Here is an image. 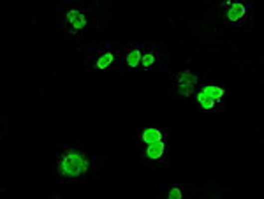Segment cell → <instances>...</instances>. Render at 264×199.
<instances>
[{
  "instance_id": "cell-8",
  "label": "cell",
  "mask_w": 264,
  "mask_h": 199,
  "mask_svg": "<svg viewBox=\"0 0 264 199\" xmlns=\"http://www.w3.org/2000/svg\"><path fill=\"white\" fill-rule=\"evenodd\" d=\"M141 62V51L138 48H132L129 49V53L125 55V64L129 69H136Z\"/></svg>"
},
{
  "instance_id": "cell-2",
  "label": "cell",
  "mask_w": 264,
  "mask_h": 199,
  "mask_svg": "<svg viewBox=\"0 0 264 199\" xmlns=\"http://www.w3.org/2000/svg\"><path fill=\"white\" fill-rule=\"evenodd\" d=\"M224 95H226V90H224L222 87L208 85V87H205L201 92H199V95H197V102H199V106H201L205 111H212L213 106H215L217 102L222 101Z\"/></svg>"
},
{
  "instance_id": "cell-11",
  "label": "cell",
  "mask_w": 264,
  "mask_h": 199,
  "mask_svg": "<svg viewBox=\"0 0 264 199\" xmlns=\"http://www.w3.org/2000/svg\"><path fill=\"white\" fill-rule=\"evenodd\" d=\"M180 198H183L182 189L175 187V189H171V191H169V199H180Z\"/></svg>"
},
{
  "instance_id": "cell-5",
  "label": "cell",
  "mask_w": 264,
  "mask_h": 199,
  "mask_svg": "<svg viewBox=\"0 0 264 199\" xmlns=\"http://www.w3.org/2000/svg\"><path fill=\"white\" fill-rule=\"evenodd\" d=\"M164 155H166V143H164V139L148 145V148H146V159L148 161H160Z\"/></svg>"
},
{
  "instance_id": "cell-4",
  "label": "cell",
  "mask_w": 264,
  "mask_h": 199,
  "mask_svg": "<svg viewBox=\"0 0 264 199\" xmlns=\"http://www.w3.org/2000/svg\"><path fill=\"white\" fill-rule=\"evenodd\" d=\"M65 23L69 25L72 32H79L86 26V16L79 9H71V11L65 14Z\"/></svg>"
},
{
  "instance_id": "cell-10",
  "label": "cell",
  "mask_w": 264,
  "mask_h": 199,
  "mask_svg": "<svg viewBox=\"0 0 264 199\" xmlns=\"http://www.w3.org/2000/svg\"><path fill=\"white\" fill-rule=\"evenodd\" d=\"M157 58H159V55L153 51H146L145 55H141V62H143V67L145 69H152V65L157 62Z\"/></svg>"
},
{
  "instance_id": "cell-3",
  "label": "cell",
  "mask_w": 264,
  "mask_h": 199,
  "mask_svg": "<svg viewBox=\"0 0 264 199\" xmlns=\"http://www.w3.org/2000/svg\"><path fill=\"white\" fill-rule=\"evenodd\" d=\"M197 87V76L190 71H185L178 76V92L182 97H190Z\"/></svg>"
},
{
  "instance_id": "cell-7",
  "label": "cell",
  "mask_w": 264,
  "mask_h": 199,
  "mask_svg": "<svg viewBox=\"0 0 264 199\" xmlns=\"http://www.w3.org/2000/svg\"><path fill=\"white\" fill-rule=\"evenodd\" d=\"M162 139H164L162 131H160V129H157V127L146 129V131L141 134V141H143V143H146V145L157 143V141H162Z\"/></svg>"
},
{
  "instance_id": "cell-1",
  "label": "cell",
  "mask_w": 264,
  "mask_h": 199,
  "mask_svg": "<svg viewBox=\"0 0 264 199\" xmlns=\"http://www.w3.org/2000/svg\"><path fill=\"white\" fill-rule=\"evenodd\" d=\"M56 169L63 180H78L90 171V157L74 148H65L56 161Z\"/></svg>"
},
{
  "instance_id": "cell-6",
  "label": "cell",
  "mask_w": 264,
  "mask_h": 199,
  "mask_svg": "<svg viewBox=\"0 0 264 199\" xmlns=\"http://www.w3.org/2000/svg\"><path fill=\"white\" fill-rule=\"evenodd\" d=\"M245 14H247V7L242 4V2H236V4L229 5V7H227V12H226L227 19H229L231 23L240 21L242 18H245Z\"/></svg>"
},
{
  "instance_id": "cell-9",
  "label": "cell",
  "mask_w": 264,
  "mask_h": 199,
  "mask_svg": "<svg viewBox=\"0 0 264 199\" xmlns=\"http://www.w3.org/2000/svg\"><path fill=\"white\" fill-rule=\"evenodd\" d=\"M115 56H116V53L115 51H108V53H102L99 58H97V69L99 71H104V69H108L109 65L113 64V60H115Z\"/></svg>"
}]
</instances>
